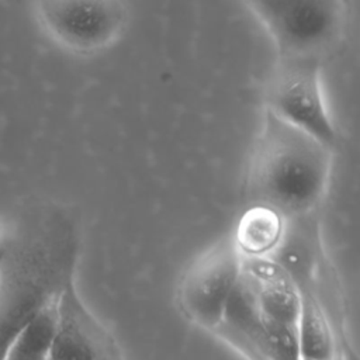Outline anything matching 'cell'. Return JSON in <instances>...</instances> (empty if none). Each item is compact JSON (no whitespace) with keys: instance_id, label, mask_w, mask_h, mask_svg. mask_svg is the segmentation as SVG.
Listing matches in <instances>:
<instances>
[{"instance_id":"1","label":"cell","mask_w":360,"mask_h":360,"mask_svg":"<svg viewBox=\"0 0 360 360\" xmlns=\"http://www.w3.org/2000/svg\"><path fill=\"white\" fill-rule=\"evenodd\" d=\"M4 250V249H3ZM80 229L75 214L41 208L0 263V360L20 330L75 281Z\"/></svg>"},{"instance_id":"2","label":"cell","mask_w":360,"mask_h":360,"mask_svg":"<svg viewBox=\"0 0 360 360\" xmlns=\"http://www.w3.org/2000/svg\"><path fill=\"white\" fill-rule=\"evenodd\" d=\"M332 156V149L266 111L248 169L250 204L267 205L285 219L316 214Z\"/></svg>"},{"instance_id":"3","label":"cell","mask_w":360,"mask_h":360,"mask_svg":"<svg viewBox=\"0 0 360 360\" xmlns=\"http://www.w3.org/2000/svg\"><path fill=\"white\" fill-rule=\"evenodd\" d=\"M245 4L284 59L321 62L340 42L346 28L343 0H253Z\"/></svg>"},{"instance_id":"4","label":"cell","mask_w":360,"mask_h":360,"mask_svg":"<svg viewBox=\"0 0 360 360\" xmlns=\"http://www.w3.org/2000/svg\"><path fill=\"white\" fill-rule=\"evenodd\" d=\"M264 105L267 112L329 149L338 146L339 131L322 90L321 62L278 58L264 89Z\"/></svg>"},{"instance_id":"5","label":"cell","mask_w":360,"mask_h":360,"mask_svg":"<svg viewBox=\"0 0 360 360\" xmlns=\"http://www.w3.org/2000/svg\"><path fill=\"white\" fill-rule=\"evenodd\" d=\"M39 18L58 44L79 55H94L124 34L129 11L118 0H62L38 3Z\"/></svg>"},{"instance_id":"6","label":"cell","mask_w":360,"mask_h":360,"mask_svg":"<svg viewBox=\"0 0 360 360\" xmlns=\"http://www.w3.org/2000/svg\"><path fill=\"white\" fill-rule=\"evenodd\" d=\"M243 257L231 236L205 249L188 267L179 285V304L195 323L218 329L228 300L242 271Z\"/></svg>"},{"instance_id":"7","label":"cell","mask_w":360,"mask_h":360,"mask_svg":"<svg viewBox=\"0 0 360 360\" xmlns=\"http://www.w3.org/2000/svg\"><path fill=\"white\" fill-rule=\"evenodd\" d=\"M49 360H125L114 336L82 301L75 281L58 301V325Z\"/></svg>"},{"instance_id":"8","label":"cell","mask_w":360,"mask_h":360,"mask_svg":"<svg viewBox=\"0 0 360 360\" xmlns=\"http://www.w3.org/2000/svg\"><path fill=\"white\" fill-rule=\"evenodd\" d=\"M267 259L292 280L300 292H315L325 260L316 215L285 219L283 236Z\"/></svg>"},{"instance_id":"9","label":"cell","mask_w":360,"mask_h":360,"mask_svg":"<svg viewBox=\"0 0 360 360\" xmlns=\"http://www.w3.org/2000/svg\"><path fill=\"white\" fill-rule=\"evenodd\" d=\"M285 218L263 204H250L239 217L233 235L235 248L243 259H267L277 248Z\"/></svg>"},{"instance_id":"10","label":"cell","mask_w":360,"mask_h":360,"mask_svg":"<svg viewBox=\"0 0 360 360\" xmlns=\"http://www.w3.org/2000/svg\"><path fill=\"white\" fill-rule=\"evenodd\" d=\"M297 339L302 360L336 359L335 335L315 292H301Z\"/></svg>"},{"instance_id":"11","label":"cell","mask_w":360,"mask_h":360,"mask_svg":"<svg viewBox=\"0 0 360 360\" xmlns=\"http://www.w3.org/2000/svg\"><path fill=\"white\" fill-rule=\"evenodd\" d=\"M58 301L44 307L20 330L4 360H49L58 325Z\"/></svg>"},{"instance_id":"12","label":"cell","mask_w":360,"mask_h":360,"mask_svg":"<svg viewBox=\"0 0 360 360\" xmlns=\"http://www.w3.org/2000/svg\"><path fill=\"white\" fill-rule=\"evenodd\" d=\"M3 253H4V250L0 249V263H1V259H3Z\"/></svg>"},{"instance_id":"13","label":"cell","mask_w":360,"mask_h":360,"mask_svg":"<svg viewBox=\"0 0 360 360\" xmlns=\"http://www.w3.org/2000/svg\"><path fill=\"white\" fill-rule=\"evenodd\" d=\"M335 360H338V359H335Z\"/></svg>"}]
</instances>
